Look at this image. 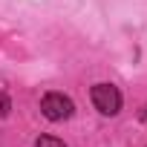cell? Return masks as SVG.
Here are the masks:
<instances>
[{"label":"cell","instance_id":"cell-2","mask_svg":"<svg viewBox=\"0 0 147 147\" xmlns=\"http://www.w3.org/2000/svg\"><path fill=\"white\" fill-rule=\"evenodd\" d=\"M40 113L49 121H66L72 113H75V104H72L63 92H46L40 101Z\"/></svg>","mask_w":147,"mask_h":147},{"label":"cell","instance_id":"cell-1","mask_svg":"<svg viewBox=\"0 0 147 147\" xmlns=\"http://www.w3.org/2000/svg\"><path fill=\"white\" fill-rule=\"evenodd\" d=\"M90 98H92V104L101 115H115L121 110V92L113 84H95L90 90Z\"/></svg>","mask_w":147,"mask_h":147},{"label":"cell","instance_id":"cell-3","mask_svg":"<svg viewBox=\"0 0 147 147\" xmlns=\"http://www.w3.org/2000/svg\"><path fill=\"white\" fill-rule=\"evenodd\" d=\"M35 147H66L61 138H55V136H40L38 141H35Z\"/></svg>","mask_w":147,"mask_h":147},{"label":"cell","instance_id":"cell-4","mask_svg":"<svg viewBox=\"0 0 147 147\" xmlns=\"http://www.w3.org/2000/svg\"><path fill=\"white\" fill-rule=\"evenodd\" d=\"M141 121H147V107H144V110H141Z\"/></svg>","mask_w":147,"mask_h":147}]
</instances>
